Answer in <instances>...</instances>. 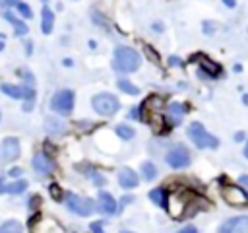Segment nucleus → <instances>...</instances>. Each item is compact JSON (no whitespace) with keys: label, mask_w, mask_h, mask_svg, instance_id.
<instances>
[{"label":"nucleus","mask_w":248,"mask_h":233,"mask_svg":"<svg viewBox=\"0 0 248 233\" xmlns=\"http://www.w3.org/2000/svg\"><path fill=\"white\" fill-rule=\"evenodd\" d=\"M186 134H188V138L194 142V146L200 148V150H207V148H209V150H217V148H219V138L213 136L211 132H207L205 126H203L202 122H198V120L188 124Z\"/></svg>","instance_id":"1"},{"label":"nucleus","mask_w":248,"mask_h":233,"mask_svg":"<svg viewBox=\"0 0 248 233\" xmlns=\"http://www.w3.org/2000/svg\"><path fill=\"white\" fill-rule=\"evenodd\" d=\"M112 66L116 72H136L140 68V52L132 47H116Z\"/></svg>","instance_id":"2"},{"label":"nucleus","mask_w":248,"mask_h":233,"mask_svg":"<svg viewBox=\"0 0 248 233\" xmlns=\"http://www.w3.org/2000/svg\"><path fill=\"white\" fill-rule=\"evenodd\" d=\"M91 105H93V109H95V111H97L101 116H112V115H114V113L120 109V103H118L116 95L107 93V91L93 95Z\"/></svg>","instance_id":"3"},{"label":"nucleus","mask_w":248,"mask_h":233,"mask_svg":"<svg viewBox=\"0 0 248 233\" xmlns=\"http://www.w3.org/2000/svg\"><path fill=\"white\" fill-rule=\"evenodd\" d=\"M221 196H223V200H225L229 206H232V208H246V206H248V192H246V188L240 186V184H232V183L225 184V186L221 188Z\"/></svg>","instance_id":"4"},{"label":"nucleus","mask_w":248,"mask_h":233,"mask_svg":"<svg viewBox=\"0 0 248 233\" xmlns=\"http://www.w3.org/2000/svg\"><path fill=\"white\" fill-rule=\"evenodd\" d=\"M66 208H68L72 214L89 216V214H93V212L97 210V202H93L91 198H85V196L68 192V194H66Z\"/></svg>","instance_id":"5"},{"label":"nucleus","mask_w":248,"mask_h":233,"mask_svg":"<svg viewBox=\"0 0 248 233\" xmlns=\"http://www.w3.org/2000/svg\"><path fill=\"white\" fill-rule=\"evenodd\" d=\"M190 62H198L200 64V78H207V80H213V78H219L223 74V68L221 64H217L215 60H211L207 54L203 52H198L190 58Z\"/></svg>","instance_id":"6"},{"label":"nucleus","mask_w":248,"mask_h":233,"mask_svg":"<svg viewBox=\"0 0 248 233\" xmlns=\"http://www.w3.org/2000/svg\"><path fill=\"white\" fill-rule=\"evenodd\" d=\"M50 107L52 111H56L58 115H70L74 109V93L70 89H60L52 95L50 99Z\"/></svg>","instance_id":"7"},{"label":"nucleus","mask_w":248,"mask_h":233,"mask_svg":"<svg viewBox=\"0 0 248 233\" xmlns=\"http://www.w3.org/2000/svg\"><path fill=\"white\" fill-rule=\"evenodd\" d=\"M190 151H188V148L186 146H174V148H170L169 150V153L165 155V161L169 163V167H172V169H184V167H188L190 165Z\"/></svg>","instance_id":"8"},{"label":"nucleus","mask_w":248,"mask_h":233,"mask_svg":"<svg viewBox=\"0 0 248 233\" xmlns=\"http://www.w3.org/2000/svg\"><path fill=\"white\" fill-rule=\"evenodd\" d=\"M21 150H19V140L14 136H8L0 142V161L2 163H10L16 161L19 157Z\"/></svg>","instance_id":"9"},{"label":"nucleus","mask_w":248,"mask_h":233,"mask_svg":"<svg viewBox=\"0 0 248 233\" xmlns=\"http://www.w3.org/2000/svg\"><path fill=\"white\" fill-rule=\"evenodd\" d=\"M190 206V200H188V194L186 192H174V194H169V214L172 217H182L186 208Z\"/></svg>","instance_id":"10"},{"label":"nucleus","mask_w":248,"mask_h":233,"mask_svg":"<svg viewBox=\"0 0 248 233\" xmlns=\"http://www.w3.org/2000/svg\"><path fill=\"white\" fill-rule=\"evenodd\" d=\"M217 233H248V216H234V217H229L225 219Z\"/></svg>","instance_id":"11"},{"label":"nucleus","mask_w":248,"mask_h":233,"mask_svg":"<svg viewBox=\"0 0 248 233\" xmlns=\"http://www.w3.org/2000/svg\"><path fill=\"white\" fill-rule=\"evenodd\" d=\"M184 115H186V107H184L182 103H176V101H174V103H169V105H167L165 120L169 122V126H176V124L182 122Z\"/></svg>","instance_id":"12"},{"label":"nucleus","mask_w":248,"mask_h":233,"mask_svg":"<svg viewBox=\"0 0 248 233\" xmlns=\"http://www.w3.org/2000/svg\"><path fill=\"white\" fill-rule=\"evenodd\" d=\"M31 165H33V169H35L39 175H50V173L54 171V161H52L46 153H43V151L35 153Z\"/></svg>","instance_id":"13"},{"label":"nucleus","mask_w":248,"mask_h":233,"mask_svg":"<svg viewBox=\"0 0 248 233\" xmlns=\"http://www.w3.org/2000/svg\"><path fill=\"white\" fill-rule=\"evenodd\" d=\"M118 184H120L122 188H136V186L140 184V177H138V173H136L134 169L122 167V169L118 171Z\"/></svg>","instance_id":"14"},{"label":"nucleus","mask_w":248,"mask_h":233,"mask_svg":"<svg viewBox=\"0 0 248 233\" xmlns=\"http://www.w3.org/2000/svg\"><path fill=\"white\" fill-rule=\"evenodd\" d=\"M97 210L101 214H105V216H112V214H116V200L108 192L101 190L99 192V200H97Z\"/></svg>","instance_id":"15"},{"label":"nucleus","mask_w":248,"mask_h":233,"mask_svg":"<svg viewBox=\"0 0 248 233\" xmlns=\"http://www.w3.org/2000/svg\"><path fill=\"white\" fill-rule=\"evenodd\" d=\"M45 128H46L48 134H56V136L66 132V124L62 122V118H56V116H48L45 120Z\"/></svg>","instance_id":"16"},{"label":"nucleus","mask_w":248,"mask_h":233,"mask_svg":"<svg viewBox=\"0 0 248 233\" xmlns=\"http://www.w3.org/2000/svg\"><path fill=\"white\" fill-rule=\"evenodd\" d=\"M149 198H151V202H155L159 208H163V210L169 208V192H167L165 188H153V190H149Z\"/></svg>","instance_id":"17"},{"label":"nucleus","mask_w":248,"mask_h":233,"mask_svg":"<svg viewBox=\"0 0 248 233\" xmlns=\"http://www.w3.org/2000/svg\"><path fill=\"white\" fill-rule=\"evenodd\" d=\"M2 93H6L12 99H25V85H14V83H2Z\"/></svg>","instance_id":"18"},{"label":"nucleus","mask_w":248,"mask_h":233,"mask_svg":"<svg viewBox=\"0 0 248 233\" xmlns=\"http://www.w3.org/2000/svg\"><path fill=\"white\" fill-rule=\"evenodd\" d=\"M52 25H54V14H52V10L48 6H45L43 12H41V31L43 33H50Z\"/></svg>","instance_id":"19"},{"label":"nucleus","mask_w":248,"mask_h":233,"mask_svg":"<svg viewBox=\"0 0 248 233\" xmlns=\"http://www.w3.org/2000/svg\"><path fill=\"white\" fill-rule=\"evenodd\" d=\"M4 19H8V21L14 25V31H16V35H25V33L29 31V27H27L23 21H19L16 16H12L10 12H4Z\"/></svg>","instance_id":"20"},{"label":"nucleus","mask_w":248,"mask_h":233,"mask_svg":"<svg viewBox=\"0 0 248 233\" xmlns=\"http://www.w3.org/2000/svg\"><path fill=\"white\" fill-rule=\"evenodd\" d=\"M140 171H141V177H143L145 181H153V179L157 177V167H155V163H151V161H143L141 167H140Z\"/></svg>","instance_id":"21"},{"label":"nucleus","mask_w":248,"mask_h":233,"mask_svg":"<svg viewBox=\"0 0 248 233\" xmlns=\"http://www.w3.org/2000/svg\"><path fill=\"white\" fill-rule=\"evenodd\" d=\"M25 190H27V181H23V179L6 184V194H21Z\"/></svg>","instance_id":"22"},{"label":"nucleus","mask_w":248,"mask_h":233,"mask_svg":"<svg viewBox=\"0 0 248 233\" xmlns=\"http://www.w3.org/2000/svg\"><path fill=\"white\" fill-rule=\"evenodd\" d=\"M0 233H23V227L16 219H8L0 225Z\"/></svg>","instance_id":"23"},{"label":"nucleus","mask_w":248,"mask_h":233,"mask_svg":"<svg viewBox=\"0 0 248 233\" xmlns=\"http://www.w3.org/2000/svg\"><path fill=\"white\" fill-rule=\"evenodd\" d=\"M116 85H118V89H120V91L128 93V95H138V93H140V89H138L130 80H124V78H120V80L116 82Z\"/></svg>","instance_id":"24"},{"label":"nucleus","mask_w":248,"mask_h":233,"mask_svg":"<svg viewBox=\"0 0 248 233\" xmlns=\"http://www.w3.org/2000/svg\"><path fill=\"white\" fill-rule=\"evenodd\" d=\"M116 134H118L120 138H124V140H132V138L136 136V130H134L132 126H128V124H118V126H116Z\"/></svg>","instance_id":"25"},{"label":"nucleus","mask_w":248,"mask_h":233,"mask_svg":"<svg viewBox=\"0 0 248 233\" xmlns=\"http://www.w3.org/2000/svg\"><path fill=\"white\" fill-rule=\"evenodd\" d=\"M16 8L19 10V14L25 17V19H29L31 16H33V12H31V8L25 4V2H21V0H17V4H16Z\"/></svg>","instance_id":"26"},{"label":"nucleus","mask_w":248,"mask_h":233,"mask_svg":"<svg viewBox=\"0 0 248 233\" xmlns=\"http://www.w3.org/2000/svg\"><path fill=\"white\" fill-rule=\"evenodd\" d=\"M89 179H91V183L97 184V186H103V184L107 183V179H105L101 173H97V171H91V173H89Z\"/></svg>","instance_id":"27"},{"label":"nucleus","mask_w":248,"mask_h":233,"mask_svg":"<svg viewBox=\"0 0 248 233\" xmlns=\"http://www.w3.org/2000/svg\"><path fill=\"white\" fill-rule=\"evenodd\" d=\"M89 229H91V233H105L103 231V221H93L89 225Z\"/></svg>","instance_id":"28"},{"label":"nucleus","mask_w":248,"mask_h":233,"mask_svg":"<svg viewBox=\"0 0 248 233\" xmlns=\"http://www.w3.org/2000/svg\"><path fill=\"white\" fill-rule=\"evenodd\" d=\"M23 80H25V85H27V87H33V82H35L33 74H29V72H23Z\"/></svg>","instance_id":"29"},{"label":"nucleus","mask_w":248,"mask_h":233,"mask_svg":"<svg viewBox=\"0 0 248 233\" xmlns=\"http://www.w3.org/2000/svg\"><path fill=\"white\" fill-rule=\"evenodd\" d=\"M176 233H198V229H196L194 225H184V227H180Z\"/></svg>","instance_id":"30"},{"label":"nucleus","mask_w":248,"mask_h":233,"mask_svg":"<svg viewBox=\"0 0 248 233\" xmlns=\"http://www.w3.org/2000/svg\"><path fill=\"white\" fill-rule=\"evenodd\" d=\"M238 184L244 186L246 192H248V175H240V177H238Z\"/></svg>","instance_id":"31"},{"label":"nucleus","mask_w":248,"mask_h":233,"mask_svg":"<svg viewBox=\"0 0 248 233\" xmlns=\"http://www.w3.org/2000/svg\"><path fill=\"white\" fill-rule=\"evenodd\" d=\"M213 31H215V25L209 23V21H205L203 23V33H213Z\"/></svg>","instance_id":"32"},{"label":"nucleus","mask_w":248,"mask_h":233,"mask_svg":"<svg viewBox=\"0 0 248 233\" xmlns=\"http://www.w3.org/2000/svg\"><path fill=\"white\" fill-rule=\"evenodd\" d=\"M145 50H147V52H149V58H151V60H153V62H159V56H157V54H155V52H153V49H151V47H145Z\"/></svg>","instance_id":"33"},{"label":"nucleus","mask_w":248,"mask_h":233,"mask_svg":"<svg viewBox=\"0 0 248 233\" xmlns=\"http://www.w3.org/2000/svg\"><path fill=\"white\" fill-rule=\"evenodd\" d=\"M242 140L246 142V134L240 130V132H236V134H234V142H242Z\"/></svg>","instance_id":"34"},{"label":"nucleus","mask_w":248,"mask_h":233,"mask_svg":"<svg viewBox=\"0 0 248 233\" xmlns=\"http://www.w3.org/2000/svg\"><path fill=\"white\" fill-rule=\"evenodd\" d=\"M169 64L178 66V64H182V62H180V58H178V56H170V58H169Z\"/></svg>","instance_id":"35"},{"label":"nucleus","mask_w":248,"mask_h":233,"mask_svg":"<svg viewBox=\"0 0 248 233\" xmlns=\"http://www.w3.org/2000/svg\"><path fill=\"white\" fill-rule=\"evenodd\" d=\"M50 190H52V196H54L56 200H60V194H58V186H56V184H50Z\"/></svg>","instance_id":"36"},{"label":"nucleus","mask_w":248,"mask_h":233,"mask_svg":"<svg viewBox=\"0 0 248 233\" xmlns=\"http://www.w3.org/2000/svg\"><path fill=\"white\" fill-rule=\"evenodd\" d=\"M221 2H223L227 8H234V6H236V0H221Z\"/></svg>","instance_id":"37"},{"label":"nucleus","mask_w":248,"mask_h":233,"mask_svg":"<svg viewBox=\"0 0 248 233\" xmlns=\"http://www.w3.org/2000/svg\"><path fill=\"white\" fill-rule=\"evenodd\" d=\"M19 175H21V169H19V167H17V169H12V171H10V177H19Z\"/></svg>","instance_id":"38"},{"label":"nucleus","mask_w":248,"mask_h":233,"mask_svg":"<svg viewBox=\"0 0 248 233\" xmlns=\"http://www.w3.org/2000/svg\"><path fill=\"white\" fill-rule=\"evenodd\" d=\"M2 192H6V181H4V177H0V194Z\"/></svg>","instance_id":"39"},{"label":"nucleus","mask_w":248,"mask_h":233,"mask_svg":"<svg viewBox=\"0 0 248 233\" xmlns=\"http://www.w3.org/2000/svg\"><path fill=\"white\" fill-rule=\"evenodd\" d=\"M242 153H244V157L248 159V138H246V142H244V150H242Z\"/></svg>","instance_id":"40"},{"label":"nucleus","mask_w":248,"mask_h":233,"mask_svg":"<svg viewBox=\"0 0 248 233\" xmlns=\"http://www.w3.org/2000/svg\"><path fill=\"white\" fill-rule=\"evenodd\" d=\"M232 70H234V72H242V64H234Z\"/></svg>","instance_id":"41"},{"label":"nucleus","mask_w":248,"mask_h":233,"mask_svg":"<svg viewBox=\"0 0 248 233\" xmlns=\"http://www.w3.org/2000/svg\"><path fill=\"white\" fill-rule=\"evenodd\" d=\"M128 202H132V196H126V198H122V206H126Z\"/></svg>","instance_id":"42"},{"label":"nucleus","mask_w":248,"mask_h":233,"mask_svg":"<svg viewBox=\"0 0 248 233\" xmlns=\"http://www.w3.org/2000/svg\"><path fill=\"white\" fill-rule=\"evenodd\" d=\"M242 103L248 107V93H244V95H242Z\"/></svg>","instance_id":"43"},{"label":"nucleus","mask_w":248,"mask_h":233,"mask_svg":"<svg viewBox=\"0 0 248 233\" xmlns=\"http://www.w3.org/2000/svg\"><path fill=\"white\" fill-rule=\"evenodd\" d=\"M25 49H27V54H31V49H33L31 43H25Z\"/></svg>","instance_id":"44"},{"label":"nucleus","mask_w":248,"mask_h":233,"mask_svg":"<svg viewBox=\"0 0 248 233\" xmlns=\"http://www.w3.org/2000/svg\"><path fill=\"white\" fill-rule=\"evenodd\" d=\"M2 49H4V43H2V41H0V50H2Z\"/></svg>","instance_id":"45"},{"label":"nucleus","mask_w":248,"mask_h":233,"mask_svg":"<svg viewBox=\"0 0 248 233\" xmlns=\"http://www.w3.org/2000/svg\"><path fill=\"white\" fill-rule=\"evenodd\" d=\"M122 233H134V231H122Z\"/></svg>","instance_id":"46"}]
</instances>
